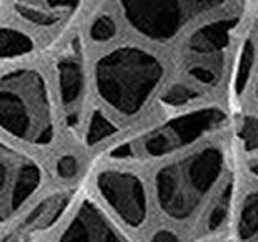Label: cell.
<instances>
[{
  "label": "cell",
  "instance_id": "obj_1",
  "mask_svg": "<svg viewBox=\"0 0 258 242\" xmlns=\"http://www.w3.org/2000/svg\"><path fill=\"white\" fill-rule=\"evenodd\" d=\"M0 133L32 149H48L55 144V110L39 70L15 68L0 76Z\"/></svg>",
  "mask_w": 258,
  "mask_h": 242
},
{
  "label": "cell",
  "instance_id": "obj_2",
  "mask_svg": "<svg viewBox=\"0 0 258 242\" xmlns=\"http://www.w3.org/2000/svg\"><path fill=\"white\" fill-rule=\"evenodd\" d=\"M163 76L160 62L136 47H119L100 56L94 68L97 94L123 116L139 113Z\"/></svg>",
  "mask_w": 258,
  "mask_h": 242
},
{
  "label": "cell",
  "instance_id": "obj_3",
  "mask_svg": "<svg viewBox=\"0 0 258 242\" xmlns=\"http://www.w3.org/2000/svg\"><path fill=\"white\" fill-rule=\"evenodd\" d=\"M223 171V152L207 147L160 168L155 174V196L168 218L185 221L216 184Z\"/></svg>",
  "mask_w": 258,
  "mask_h": 242
},
{
  "label": "cell",
  "instance_id": "obj_4",
  "mask_svg": "<svg viewBox=\"0 0 258 242\" xmlns=\"http://www.w3.org/2000/svg\"><path fill=\"white\" fill-rule=\"evenodd\" d=\"M224 119L223 111L208 108L177 116L163 126L152 129L137 144H118L110 150V158L127 160L129 157L144 155L149 158L163 157L197 141L200 136L212 131Z\"/></svg>",
  "mask_w": 258,
  "mask_h": 242
},
{
  "label": "cell",
  "instance_id": "obj_5",
  "mask_svg": "<svg viewBox=\"0 0 258 242\" xmlns=\"http://www.w3.org/2000/svg\"><path fill=\"white\" fill-rule=\"evenodd\" d=\"M95 191L110 213L133 229L145 224L149 200L144 181L133 169L123 166H105L95 174Z\"/></svg>",
  "mask_w": 258,
  "mask_h": 242
},
{
  "label": "cell",
  "instance_id": "obj_6",
  "mask_svg": "<svg viewBox=\"0 0 258 242\" xmlns=\"http://www.w3.org/2000/svg\"><path fill=\"white\" fill-rule=\"evenodd\" d=\"M42 183L44 171L34 160L0 144V210H20Z\"/></svg>",
  "mask_w": 258,
  "mask_h": 242
},
{
  "label": "cell",
  "instance_id": "obj_7",
  "mask_svg": "<svg viewBox=\"0 0 258 242\" xmlns=\"http://www.w3.org/2000/svg\"><path fill=\"white\" fill-rule=\"evenodd\" d=\"M56 242H131L111 213L91 197H83L71 208Z\"/></svg>",
  "mask_w": 258,
  "mask_h": 242
},
{
  "label": "cell",
  "instance_id": "obj_8",
  "mask_svg": "<svg viewBox=\"0 0 258 242\" xmlns=\"http://www.w3.org/2000/svg\"><path fill=\"white\" fill-rule=\"evenodd\" d=\"M127 21L152 39H169L182 21L181 0H119Z\"/></svg>",
  "mask_w": 258,
  "mask_h": 242
},
{
  "label": "cell",
  "instance_id": "obj_9",
  "mask_svg": "<svg viewBox=\"0 0 258 242\" xmlns=\"http://www.w3.org/2000/svg\"><path fill=\"white\" fill-rule=\"evenodd\" d=\"M56 83L67 126L71 131H78L83 121L86 73L84 65L76 53L64 55L56 62Z\"/></svg>",
  "mask_w": 258,
  "mask_h": 242
},
{
  "label": "cell",
  "instance_id": "obj_10",
  "mask_svg": "<svg viewBox=\"0 0 258 242\" xmlns=\"http://www.w3.org/2000/svg\"><path fill=\"white\" fill-rule=\"evenodd\" d=\"M81 0H16V10L37 26H52L75 12Z\"/></svg>",
  "mask_w": 258,
  "mask_h": 242
},
{
  "label": "cell",
  "instance_id": "obj_11",
  "mask_svg": "<svg viewBox=\"0 0 258 242\" xmlns=\"http://www.w3.org/2000/svg\"><path fill=\"white\" fill-rule=\"evenodd\" d=\"M234 21H221L200 29L190 40V48L196 52H212L228 44V29Z\"/></svg>",
  "mask_w": 258,
  "mask_h": 242
},
{
  "label": "cell",
  "instance_id": "obj_12",
  "mask_svg": "<svg viewBox=\"0 0 258 242\" xmlns=\"http://www.w3.org/2000/svg\"><path fill=\"white\" fill-rule=\"evenodd\" d=\"M34 48L32 39L20 29L2 26L0 28V60L24 56Z\"/></svg>",
  "mask_w": 258,
  "mask_h": 242
},
{
  "label": "cell",
  "instance_id": "obj_13",
  "mask_svg": "<svg viewBox=\"0 0 258 242\" xmlns=\"http://www.w3.org/2000/svg\"><path fill=\"white\" fill-rule=\"evenodd\" d=\"M240 242H258V194H248L240 210L237 226Z\"/></svg>",
  "mask_w": 258,
  "mask_h": 242
},
{
  "label": "cell",
  "instance_id": "obj_14",
  "mask_svg": "<svg viewBox=\"0 0 258 242\" xmlns=\"http://www.w3.org/2000/svg\"><path fill=\"white\" fill-rule=\"evenodd\" d=\"M116 134V126L113 121L103 115L100 110H94L87 118V126L84 129V142L89 147H95Z\"/></svg>",
  "mask_w": 258,
  "mask_h": 242
},
{
  "label": "cell",
  "instance_id": "obj_15",
  "mask_svg": "<svg viewBox=\"0 0 258 242\" xmlns=\"http://www.w3.org/2000/svg\"><path fill=\"white\" fill-rule=\"evenodd\" d=\"M231 191H232V184L228 183L224 186L223 192L220 194V197H218V202L215 204V207L212 208V213L208 216V229L213 231L216 228H220L223 224L226 215H228V208H229V200H231Z\"/></svg>",
  "mask_w": 258,
  "mask_h": 242
},
{
  "label": "cell",
  "instance_id": "obj_16",
  "mask_svg": "<svg viewBox=\"0 0 258 242\" xmlns=\"http://www.w3.org/2000/svg\"><path fill=\"white\" fill-rule=\"evenodd\" d=\"M89 34H91V37L97 40V42H105V40H110L116 34V24L110 16L102 15L92 23Z\"/></svg>",
  "mask_w": 258,
  "mask_h": 242
},
{
  "label": "cell",
  "instance_id": "obj_17",
  "mask_svg": "<svg viewBox=\"0 0 258 242\" xmlns=\"http://www.w3.org/2000/svg\"><path fill=\"white\" fill-rule=\"evenodd\" d=\"M252 63H253V45L252 42H247L244 45V50H242V56H240V63H239V70H237V78H236V91L242 92L244 89L250 70H252Z\"/></svg>",
  "mask_w": 258,
  "mask_h": 242
},
{
  "label": "cell",
  "instance_id": "obj_18",
  "mask_svg": "<svg viewBox=\"0 0 258 242\" xmlns=\"http://www.w3.org/2000/svg\"><path fill=\"white\" fill-rule=\"evenodd\" d=\"M240 139L244 142L245 150L258 149V118L247 116L240 123Z\"/></svg>",
  "mask_w": 258,
  "mask_h": 242
},
{
  "label": "cell",
  "instance_id": "obj_19",
  "mask_svg": "<svg viewBox=\"0 0 258 242\" xmlns=\"http://www.w3.org/2000/svg\"><path fill=\"white\" fill-rule=\"evenodd\" d=\"M194 97H197V92L185 86H173L169 87L163 95V102L168 105H182L189 102Z\"/></svg>",
  "mask_w": 258,
  "mask_h": 242
},
{
  "label": "cell",
  "instance_id": "obj_20",
  "mask_svg": "<svg viewBox=\"0 0 258 242\" xmlns=\"http://www.w3.org/2000/svg\"><path fill=\"white\" fill-rule=\"evenodd\" d=\"M56 174H58L61 179H71L75 177L79 171V161L78 158L73 155V153H64L56 161Z\"/></svg>",
  "mask_w": 258,
  "mask_h": 242
},
{
  "label": "cell",
  "instance_id": "obj_21",
  "mask_svg": "<svg viewBox=\"0 0 258 242\" xmlns=\"http://www.w3.org/2000/svg\"><path fill=\"white\" fill-rule=\"evenodd\" d=\"M189 75L192 78H196L197 81H200V83H204V84H212V83H215V79H216V76L213 75V71L208 70V68H204V67L190 68Z\"/></svg>",
  "mask_w": 258,
  "mask_h": 242
},
{
  "label": "cell",
  "instance_id": "obj_22",
  "mask_svg": "<svg viewBox=\"0 0 258 242\" xmlns=\"http://www.w3.org/2000/svg\"><path fill=\"white\" fill-rule=\"evenodd\" d=\"M150 242H177V237L171 231H166V229H161L158 232H155L152 236Z\"/></svg>",
  "mask_w": 258,
  "mask_h": 242
},
{
  "label": "cell",
  "instance_id": "obj_23",
  "mask_svg": "<svg viewBox=\"0 0 258 242\" xmlns=\"http://www.w3.org/2000/svg\"><path fill=\"white\" fill-rule=\"evenodd\" d=\"M2 242H26V239L23 237V234H20L18 237H8V236H7Z\"/></svg>",
  "mask_w": 258,
  "mask_h": 242
},
{
  "label": "cell",
  "instance_id": "obj_24",
  "mask_svg": "<svg viewBox=\"0 0 258 242\" xmlns=\"http://www.w3.org/2000/svg\"><path fill=\"white\" fill-rule=\"evenodd\" d=\"M250 171H252L255 176H258V158L250 161Z\"/></svg>",
  "mask_w": 258,
  "mask_h": 242
},
{
  "label": "cell",
  "instance_id": "obj_25",
  "mask_svg": "<svg viewBox=\"0 0 258 242\" xmlns=\"http://www.w3.org/2000/svg\"><path fill=\"white\" fill-rule=\"evenodd\" d=\"M4 224V218H2V213H0V226Z\"/></svg>",
  "mask_w": 258,
  "mask_h": 242
}]
</instances>
